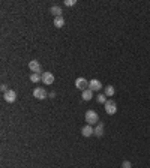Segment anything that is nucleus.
Masks as SVG:
<instances>
[{
	"instance_id": "nucleus-5",
	"label": "nucleus",
	"mask_w": 150,
	"mask_h": 168,
	"mask_svg": "<svg viewBox=\"0 0 150 168\" xmlns=\"http://www.w3.org/2000/svg\"><path fill=\"white\" fill-rule=\"evenodd\" d=\"M3 98H5V101L6 102H9V104H12V102H15V99H17V93L14 92V90H8L5 95H3Z\"/></svg>"
},
{
	"instance_id": "nucleus-12",
	"label": "nucleus",
	"mask_w": 150,
	"mask_h": 168,
	"mask_svg": "<svg viewBox=\"0 0 150 168\" xmlns=\"http://www.w3.org/2000/svg\"><path fill=\"white\" fill-rule=\"evenodd\" d=\"M92 98H93V90L86 89V90L83 92V99H84V101H90Z\"/></svg>"
},
{
	"instance_id": "nucleus-1",
	"label": "nucleus",
	"mask_w": 150,
	"mask_h": 168,
	"mask_svg": "<svg viewBox=\"0 0 150 168\" xmlns=\"http://www.w3.org/2000/svg\"><path fill=\"white\" fill-rule=\"evenodd\" d=\"M86 122H87V125H90V126H93L95 123H98V122H99V116H98V113L93 111V110H89V111L86 113Z\"/></svg>"
},
{
	"instance_id": "nucleus-2",
	"label": "nucleus",
	"mask_w": 150,
	"mask_h": 168,
	"mask_svg": "<svg viewBox=\"0 0 150 168\" xmlns=\"http://www.w3.org/2000/svg\"><path fill=\"white\" fill-rule=\"evenodd\" d=\"M105 113L110 114V116H112V114L117 113V104H116L112 99H110V101L105 102Z\"/></svg>"
},
{
	"instance_id": "nucleus-9",
	"label": "nucleus",
	"mask_w": 150,
	"mask_h": 168,
	"mask_svg": "<svg viewBox=\"0 0 150 168\" xmlns=\"http://www.w3.org/2000/svg\"><path fill=\"white\" fill-rule=\"evenodd\" d=\"M81 134H83V137H92V135L95 134V129H93V126L86 125L81 129Z\"/></svg>"
},
{
	"instance_id": "nucleus-11",
	"label": "nucleus",
	"mask_w": 150,
	"mask_h": 168,
	"mask_svg": "<svg viewBox=\"0 0 150 168\" xmlns=\"http://www.w3.org/2000/svg\"><path fill=\"white\" fill-rule=\"evenodd\" d=\"M54 26H56L57 29L63 27V26H65V18H63V17H56V18H54Z\"/></svg>"
},
{
	"instance_id": "nucleus-17",
	"label": "nucleus",
	"mask_w": 150,
	"mask_h": 168,
	"mask_svg": "<svg viewBox=\"0 0 150 168\" xmlns=\"http://www.w3.org/2000/svg\"><path fill=\"white\" fill-rule=\"evenodd\" d=\"M75 3H77L75 0H65V5H66V6H74Z\"/></svg>"
},
{
	"instance_id": "nucleus-14",
	"label": "nucleus",
	"mask_w": 150,
	"mask_h": 168,
	"mask_svg": "<svg viewBox=\"0 0 150 168\" xmlns=\"http://www.w3.org/2000/svg\"><path fill=\"white\" fill-rule=\"evenodd\" d=\"M41 80H42V75H41V74L32 72V75H30V81H32V83H38V81H41Z\"/></svg>"
},
{
	"instance_id": "nucleus-10",
	"label": "nucleus",
	"mask_w": 150,
	"mask_h": 168,
	"mask_svg": "<svg viewBox=\"0 0 150 168\" xmlns=\"http://www.w3.org/2000/svg\"><path fill=\"white\" fill-rule=\"evenodd\" d=\"M50 12H51V14H53L54 17H62V8H60V6H57V5L51 6Z\"/></svg>"
},
{
	"instance_id": "nucleus-18",
	"label": "nucleus",
	"mask_w": 150,
	"mask_h": 168,
	"mask_svg": "<svg viewBox=\"0 0 150 168\" xmlns=\"http://www.w3.org/2000/svg\"><path fill=\"white\" fill-rule=\"evenodd\" d=\"M132 165H131V162L129 161H125L123 164H122V168H131Z\"/></svg>"
},
{
	"instance_id": "nucleus-7",
	"label": "nucleus",
	"mask_w": 150,
	"mask_h": 168,
	"mask_svg": "<svg viewBox=\"0 0 150 168\" xmlns=\"http://www.w3.org/2000/svg\"><path fill=\"white\" fill-rule=\"evenodd\" d=\"M89 89L93 90V92H98V90L102 89V83L99 80H92V81H89Z\"/></svg>"
},
{
	"instance_id": "nucleus-6",
	"label": "nucleus",
	"mask_w": 150,
	"mask_h": 168,
	"mask_svg": "<svg viewBox=\"0 0 150 168\" xmlns=\"http://www.w3.org/2000/svg\"><path fill=\"white\" fill-rule=\"evenodd\" d=\"M33 96H35L36 99H45V98H47V92H45L44 87H36V89L33 90Z\"/></svg>"
},
{
	"instance_id": "nucleus-13",
	"label": "nucleus",
	"mask_w": 150,
	"mask_h": 168,
	"mask_svg": "<svg viewBox=\"0 0 150 168\" xmlns=\"http://www.w3.org/2000/svg\"><path fill=\"white\" fill-rule=\"evenodd\" d=\"M95 135L96 137H102L104 135V125L102 123H98V126L95 128Z\"/></svg>"
},
{
	"instance_id": "nucleus-16",
	"label": "nucleus",
	"mask_w": 150,
	"mask_h": 168,
	"mask_svg": "<svg viewBox=\"0 0 150 168\" xmlns=\"http://www.w3.org/2000/svg\"><path fill=\"white\" fill-rule=\"evenodd\" d=\"M96 101H98L99 104H104V105H105V102H107L105 95H98V96H96Z\"/></svg>"
},
{
	"instance_id": "nucleus-8",
	"label": "nucleus",
	"mask_w": 150,
	"mask_h": 168,
	"mask_svg": "<svg viewBox=\"0 0 150 168\" xmlns=\"http://www.w3.org/2000/svg\"><path fill=\"white\" fill-rule=\"evenodd\" d=\"M42 83L44 84H53L54 83V75L51 72H44L42 74Z\"/></svg>"
},
{
	"instance_id": "nucleus-4",
	"label": "nucleus",
	"mask_w": 150,
	"mask_h": 168,
	"mask_svg": "<svg viewBox=\"0 0 150 168\" xmlns=\"http://www.w3.org/2000/svg\"><path fill=\"white\" fill-rule=\"evenodd\" d=\"M29 68H30V71L35 72V74L42 72V66H41V63H39L38 60H30V62H29Z\"/></svg>"
},
{
	"instance_id": "nucleus-3",
	"label": "nucleus",
	"mask_w": 150,
	"mask_h": 168,
	"mask_svg": "<svg viewBox=\"0 0 150 168\" xmlns=\"http://www.w3.org/2000/svg\"><path fill=\"white\" fill-rule=\"evenodd\" d=\"M75 87L84 92V90H86V89L89 87V81H87L86 78H83V77H80V78H77V80H75Z\"/></svg>"
},
{
	"instance_id": "nucleus-15",
	"label": "nucleus",
	"mask_w": 150,
	"mask_h": 168,
	"mask_svg": "<svg viewBox=\"0 0 150 168\" xmlns=\"http://www.w3.org/2000/svg\"><path fill=\"white\" fill-rule=\"evenodd\" d=\"M114 95V87L112 86H107L105 87V96H112Z\"/></svg>"
}]
</instances>
